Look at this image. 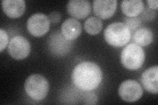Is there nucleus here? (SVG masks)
Returning a JSON list of instances; mask_svg holds the SVG:
<instances>
[{
  "instance_id": "nucleus-1",
  "label": "nucleus",
  "mask_w": 158,
  "mask_h": 105,
  "mask_svg": "<svg viewBox=\"0 0 158 105\" xmlns=\"http://www.w3.org/2000/svg\"><path fill=\"white\" fill-rule=\"evenodd\" d=\"M102 78L101 68L96 63L90 61L78 63L71 75L74 86L84 91H90L97 88Z\"/></svg>"
},
{
  "instance_id": "nucleus-2",
  "label": "nucleus",
  "mask_w": 158,
  "mask_h": 105,
  "mask_svg": "<svg viewBox=\"0 0 158 105\" xmlns=\"http://www.w3.org/2000/svg\"><path fill=\"white\" fill-rule=\"evenodd\" d=\"M106 42L113 47H123L131 38V32L123 22H113L108 25L104 30Z\"/></svg>"
},
{
  "instance_id": "nucleus-3",
  "label": "nucleus",
  "mask_w": 158,
  "mask_h": 105,
  "mask_svg": "<svg viewBox=\"0 0 158 105\" xmlns=\"http://www.w3.org/2000/svg\"><path fill=\"white\" fill-rule=\"evenodd\" d=\"M145 61L144 49L136 43H130L123 49L121 55L122 64L130 71L140 68Z\"/></svg>"
},
{
  "instance_id": "nucleus-4",
  "label": "nucleus",
  "mask_w": 158,
  "mask_h": 105,
  "mask_svg": "<svg viewBox=\"0 0 158 105\" xmlns=\"http://www.w3.org/2000/svg\"><path fill=\"white\" fill-rule=\"evenodd\" d=\"M24 89L28 95L34 101H40L45 99L49 91V83L40 74H32L25 81Z\"/></svg>"
},
{
  "instance_id": "nucleus-5",
  "label": "nucleus",
  "mask_w": 158,
  "mask_h": 105,
  "mask_svg": "<svg viewBox=\"0 0 158 105\" xmlns=\"http://www.w3.org/2000/svg\"><path fill=\"white\" fill-rule=\"evenodd\" d=\"M50 20L43 13H35L29 17L27 21V29L32 36L40 37L46 34L50 27Z\"/></svg>"
},
{
  "instance_id": "nucleus-6",
  "label": "nucleus",
  "mask_w": 158,
  "mask_h": 105,
  "mask_svg": "<svg viewBox=\"0 0 158 105\" xmlns=\"http://www.w3.org/2000/svg\"><path fill=\"white\" fill-rule=\"evenodd\" d=\"M118 94L123 101L132 103L141 98L143 95V89L137 81L127 79L120 85Z\"/></svg>"
},
{
  "instance_id": "nucleus-7",
  "label": "nucleus",
  "mask_w": 158,
  "mask_h": 105,
  "mask_svg": "<svg viewBox=\"0 0 158 105\" xmlns=\"http://www.w3.org/2000/svg\"><path fill=\"white\" fill-rule=\"evenodd\" d=\"M31 51V45L22 36H14L8 45V53L12 58L23 60L27 58Z\"/></svg>"
},
{
  "instance_id": "nucleus-8",
  "label": "nucleus",
  "mask_w": 158,
  "mask_h": 105,
  "mask_svg": "<svg viewBox=\"0 0 158 105\" xmlns=\"http://www.w3.org/2000/svg\"><path fill=\"white\" fill-rule=\"evenodd\" d=\"M49 47L51 51L57 56H64L71 48V43L59 32L51 35L49 39Z\"/></svg>"
},
{
  "instance_id": "nucleus-9",
  "label": "nucleus",
  "mask_w": 158,
  "mask_h": 105,
  "mask_svg": "<svg viewBox=\"0 0 158 105\" xmlns=\"http://www.w3.org/2000/svg\"><path fill=\"white\" fill-rule=\"evenodd\" d=\"M117 6V0H95L93 2L94 13L102 19L111 17L116 11Z\"/></svg>"
},
{
  "instance_id": "nucleus-10",
  "label": "nucleus",
  "mask_w": 158,
  "mask_h": 105,
  "mask_svg": "<svg viewBox=\"0 0 158 105\" xmlns=\"http://www.w3.org/2000/svg\"><path fill=\"white\" fill-rule=\"evenodd\" d=\"M69 14L73 17L83 19L91 11V5L88 0H71L67 6Z\"/></svg>"
},
{
  "instance_id": "nucleus-11",
  "label": "nucleus",
  "mask_w": 158,
  "mask_h": 105,
  "mask_svg": "<svg viewBox=\"0 0 158 105\" xmlns=\"http://www.w3.org/2000/svg\"><path fill=\"white\" fill-rule=\"evenodd\" d=\"M141 82L144 89L152 93L158 92V67L157 65L145 71L141 76Z\"/></svg>"
},
{
  "instance_id": "nucleus-12",
  "label": "nucleus",
  "mask_w": 158,
  "mask_h": 105,
  "mask_svg": "<svg viewBox=\"0 0 158 105\" xmlns=\"http://www.w3.org/2000/svg\"><path fill=\"white\" fill-rule=\"evenodd\" d=\"M2 9L6 15L16 18L21 17L25 11V2L24 0H3Z\"/></svg>"
},
{
  "instance_id": "nucleus-13",
  "label": "nucleus",
  "mask_w": 158,
  "mask_h": 105,
  "mask_svg": "<svg viewBox=\"0 0 158 105\" xmlns=\"http://www.w3.org/2000/svg\"><path fill=\"white\" fill-rule=\"evenodd\" d=\"M81 31V24L75 18L66 19L61 25V33L69 41L77 39L80 36Z\"/></svg>"
},
{
  "instance_id": "nucleus-14",
  "label": "nucleus",
  "mask_w": 158,
  "mask_h": 105,
  "mask_svg": "<svg viewBox=\"0 0 158 105\" xmlns=\"http://www.w3.org/2000/svg\"><path fill=\"white\" fill-rule=\"evenodd\" d=\"M121 7L127 17H135L144 11V5L141 0H124L121 2Z\"/></svg>"
},
{
  "instance_id": "nucleus-15",
  "label": "nucleus",
  "mask_w": 158,
  "mask_h": 105,
  "mask_svg": "<svg viewBox=\"0 0 158 105\" xmlns=\"http://www.w3.org/2000/svg\"><path fill=\"white\" fill-rule=\"evenodd\" d=\"M132 38L138 46H147L153 41V33L150 28H140L135 32Z\"/></svg>"
},
{
  "instance_id": "nucleus-16",
  "label": "nucleus",
  "mask_w": 158,
  "mask_h": 105,
  "mask_svg": "<svg viewBox=\"0 0 158 105\" xmlns=\"http://www.w3.org/2000/svg\"><path fill=\"white\" fill-rule=\"evenodd\" d=\"M103 27V22L100 18L89 17L85 22L86 32L90 35H96L100 33Z\"/></svg>"
},
{
  "instance_id": "nucleus-17",
  "label": "nucleus",
  "mask_w": 158,
  "mask_h": 105,
  "mask_svg": "<svg viewBox=\"0 0 158 105\" xmlns=\"http://www.w3.org/2000/svg\"><path fill=\"white\" fill-rule=\"evenodd\" d=\"M141 18L138 17H126L124 19V24L130 30L131 32H135L141 24Z\"/></svg>"
},
{
  "instance_id": "nucleus-18",
  "label": "nucleus",
  "mask_w": 158,
  "mask_h": 105,
  "mask_svg": "<svg viewBox=\"0 0 158 105\" xmlns=\"http://www.w3.org/2000/svg\"><path fill=\"white\" fill-rule=\"evenodd\" d=\"M9 37L6 31H4L3 29L0 30V51L2 52L5 48L6 47L8 43Z\"/></svg>"
},
{
  "instance_id": "nucleus-19",
  "label": "nucleus",
  "mask_w": 158,
  "mask_h": 105,
  "mask_svg": "<svg viewBox=\"0 0 158 105\" xmlns=\"http://www.w3.org/2000/svg\"><path fill=\"white\" fill-rule=\"evenodd\" d=\"M142 13V18L145 21H150L156 16V12L150 8L145 9L144 11H143Z\"/></svg>"
},
{
  "instance_id": "nucleus-20",
  "label": "nucleus",
  "mask_w": 158,
  "mask_h": 105,
  "mask_svg": "<svg viewBox=\"0 0 158 105\" xmlns=\"http://www.w3.org/2000/svg\"><path fill=\"white\" fill-rule=\"evenodd\" d=\"M49 18L50 21L53 23H57L61 21V14L58 11H53L49 14Z\"/></svg>"
},
{
  "instance_id": "nucleus-21",
  "label": "nucleus",
  "mask_w": 158,
  "mask_h": 105,
  "mask_svg": "<svg viewBox=\"0 0 158 105\" xmlns=\"http://www.w3.org/2000/svg\"><path fill=\"white\" fill-rule=\"evenodd\" d=\"M147 3L149 6L150 9L152 10H157V7H158V2L157 0H148Z\"/></svg>"
}]
</instances>
